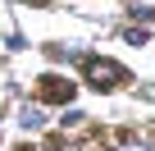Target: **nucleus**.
I'll return each instance as SVG.
<instances>
[{
  "mask_svg": "<svg viewBox=\"0 0 155 151\" xmlns=\"http://www.w3.org/2000/svg\"><path fill=\"white\" fill-rule=\"evenodd\" d=\"M82 69H87L91 87H101V92H110V87H119V83L128 78L119 64H110V60H96V55H87V60H82Z\"/></svg>",
  "mask_w": 155,
  "mask_h": 151,
  "instance_id": "obj_1",
  "label": "nucleus"
},
{
  "mask_svg": "<svg viewBox=\"0 0 155 151\" xmlns=\"http://www.w3.org/2000/svg\"><path fill=\"white\" fill-rule=\"evenodd\" d=\"M41 96H50V101H64V96H73V83L64 87V78H41Z\"/></svg>",
  "mask_w": 155,
  "mask_h": 151,
  "instance_id": "obj_2",
  "label": "nucleus"
},
{
  "mask_svg": "<svg viewBox=\"0 0 155 151\" xmlns=\"http://www.w3.org/2000/svg\"><path fill=\"white\" fill-rule=\"evenodd\" d=\"M41 124H46V119H41V110H37V105H32V110H23V128H41Z\"/></svg>",
  "mask_w": 155,
  "mask_h": 151,
  "instance_id": "obj_3",
  "label": "nucleus"
},
{
  "mask_svg": "<svg viewBox=\"0 0 155 151\" xmlns=\"http://www.w3.org/2000/svg\"><path fill=\"white\" fill-rule=\"evenodd\" d=\"M132 19H146V23H155V9H150V5H132Z\"/></svg>",
  "mask_w": 155,
  "mask_h": 151,
  "instance_id": "obj_4",
  "label": "nucleus"
},
{
  "mask_svg": "<svg viewBox=\"0 0 155 151\" xmlns=\"http://www.w3.org/2000/svg\"><path fill=\"white\" fill-rule=\"evenodd\" d=\"M119 151H155V146H146V142H128V146H119Z\"/></svg>",
  "mask_w": 155,
  "mask_h": 151,
  "instance_id": "obj_5",
  "label": "nucleus"
},
{
  "mask_svg": "<svg viewBox=\"0 0 155 151\" xmlns=\"http://www.w3.org/2000/svg\"><path fill=\"white\" fill-rule=\"evenodd\" d=\"M146 92H150V96H155V87H146Z\"/></svg>",
  "mask_w": 155,
  "mask_h": 151,
  "instance_id": "obj_6",
  "label": "nucleus"
}]
</instances>
